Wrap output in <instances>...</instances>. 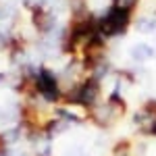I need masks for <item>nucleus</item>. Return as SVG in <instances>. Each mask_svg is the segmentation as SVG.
<instances>
[{
  "mask_svg": "<svg viewBox=\"0 0 156 156\" xmlns=\"http://www.w3.org/2000/svg\"><path fill=\"white\" fill-rule=\"evenodd\" d=\"M131 23V11H125V9H119V6H110V11L98 19V31L100 36L104 37H112L123 34Z\"/></svg>",
  "mask_w": 156,
  "mask_h": 156,
  "instance_id": "f257e3e1",
  "label": "nucleus"
},
{
  "mask_svg": "<svg viewBox=\"0 0 156 156\" xmlns=\"http://www.w3.org/2000/svg\"><path fill=\"white\" fill-rule=\"evenodd\" d=\"M36 90H37V94H42V98L46 102H58L60 96H62L54 73L50 69H44V67L37 69L36 73Z\"/></svg>",
  "mask_w": 156,
  "mask_h": 156,
  "instance_id": "f03ea898",
  "label": "nucleus"
},
{
  "mask_svg": "<svg viewBox=\"0 0 156 156\" xmlns=\"http://www.w3.org/2000/svg\"><path fill=\"white\" fill-rule=\"evenodd\" d=\"M92 117L96 119L98 125H102V127H108L112 121L117 119V112H115L112 108L108 106V102H106V104H102V106H94V108H92Z\"/></svg>",
  "mask_w": 156,
  "mask_h": 156,
  "instance_id": "7ed1b4c3",
  "label": "nucleus"
},
{
  "mask_svg": "<svg viewBox=\"0 0 156 156\" xmlns=\"http://www.w3.org/2000/svg\"><path fill=\"white\" fill-rule=\"evenodd\" d=\"M34 25H36L37 31L46 34V31H50V29L54 27V19H52L42 6H36V9H34Z\"/></svg>",
  "mask_w": 156,
  "mask_h": 156,
  "instance_id": "20e7f679",
  "label": "nucleus"
},
{
  "mask_svg": "<svg viewBox=\"0 0 156 156\" xmlns=\"http://www.w3.org/2000/svg\"><path fill=\"white\" fill-rule=\"evenodd\" d=\"M108 106L112 108L117 115H123V112H125V108H127V106H125V100L121 98L119 92H112V94L108 96Z\"/></svg>",
  "mask_w": 156,
  "mask_h": 156,
  "instance_id": "39448f33",
  "label": "nucleus"
},
{
  "mask_svg": "<svg viewBox=\"0 0 156 156\" xmlns=\"http://www.w3.org/2000/svg\"><path fill=\"white\" fill-rule=\"evenodd\" d=\"M152 54H154V50L150 48L148 44H137V46H133V58L135 60H148Z\"/></svg>",
  "mask_w": 156,
  "mask_h": 156,
  "instance_id": "423d86ee",
  "label": "nucleus"
},
{
  "mask_svg": "<svg viewBox=\"0 0 156 156\" xmlns=\"http://www.w3.org/2000/svg\"><path fill=\"white\" fill-rule=\"evenodd\" d=\"M56 115L62 117V121H67V123H81V119H79L75 112H69V110H65V108H58Z\"/></svg>",
  "mask_w": 156,
  "mask_h": 156,
  "instance_id": "0eeeda50",
  "label": "nucleus"
},
{
  "mask_svg": "<svg viewBox=\"0 0 156 156\" xmlns=\"http://www.w3.org/2000/svg\"><path fill=\"white\" fill-rule=\"evenodd\" d=\"M137 29H140V31H152V29H156V21H154V19L144 17V19L137 21Z\"/></svg>",
  "mask_w": 156,
  "mask_h": 156,
  "instance_id": "6e6552de",
  "label": "nucleus"
},
{
  "mask_svg": "<svg viewBox=\"0 0 156 156\" xmlns=\"http://www.w3.org/2000/svg\"><path fill=\"white\" fill-rule=\"evenodd\" d=\"M137 4V0H115L112 6H119V9H125V11H133Z\"/></svg>",
  "mask_w": 156,
  "mask_h": 156,
  "instance_id": "1a4fd4ad",
  "label": "nucleus"
},
{
  "mask_svg": "<svg viewBox=\"0 0 156 156\" xmlns=\"http://www.w3.org/2000/svg\"><path fill=\"white\" fill-rule=\"evenodd\" d=\"M9 46H12V40H11V37H6L2 31H0V50H2V48H9Z\"/></svg>",
  "mask_w": 156,
  "mask_h": 156,
  "instance_id": "9d476101",
  "label": "nucleus"
},
{
  "mask_svg": "<svg viewBox=\"0 0 156 156\" xmlns=\"http://www.w3.org/2000/svg\"><path fill=\"white\" fill-rule=\"evenodd\" d=\"M148 133H150V135H156V119H154V117L150 119V125H148Z\"/></svg>",
  "mask_w": 156,
  "mask_h": 156,
  "instance_id": "9b49d317",
  "label": "nucleus"
}]
</instances>
